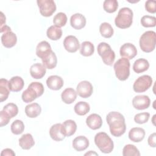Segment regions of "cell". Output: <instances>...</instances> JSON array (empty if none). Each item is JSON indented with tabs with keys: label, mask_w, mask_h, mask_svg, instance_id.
<instances>
[{
	"label": "cell",
	"mask_w": 156,
	"mask_h": 156,
	"mask_svg": "<svg viewBox=\"0 0 156 156\" xmlns=\"http://www.w3.org/2000/svg\"><path fill=\"white\" fill-rule=\"evenodd\" d=\"M106 121L113 136L119 137L125 133L126 130L125 118L119 112H109L106 116Z\"/></svg>",
	"instance_id": "6da1fadb"
},
{
	"label": "cell",
	"mask_w": 156,
	"mask_h": 156,
	"mask_svg": "<svg viewBox=\"0 0 156 156\" xmlns=\"http://www.w3.org/2000/svg\"><path fill=\"white\" fill-rule=\"evenodd\" d=\"M44 91V87L41 83L33 82L23 92L21 96L22 100L26 103L31 102L37 98L41 96L43 94Z\"/></svg>",
	"instance_id": "7a4b0ae2"
},
{
	"label": "cell",
	"mask_w": 156,
	"mask_h": 156,
	"mask_svg": "<svg viewBox=\"0 0 156 156\" xmlns=\"http://www.w3.org/2000/svg\"><path fill=\"white\" fill-rule=\"evenodd\" d=\"M133 12L130 8H121L115 20L116 26L120 29H126L130 27L133 23Z\"/></svg>",
	"instance_id": "3957f363"
},
{
	"label": "cell",
	"mask_w": 156,
	"mask_h": 156,
	"mask_svg": "<svg viewBox=\"0 0 156 156\" xmlns=\"http://www.w3.org/2000/svg\"><path fill=\"white\" fill-rule=\"evenodd\" d=\"M94 143L99 149L104 154H109L113 150V141L105 132L96 133L94 136Z\"/></svg>",
	"instance_id": "277c9868"
},
{
	"label": "cell",
	"mask_w": 156,
	"mask_h": 156,
	"mask_svg": "<svg viewBox=\"0 0 156 156\" xmlns=\"http://www.w3.org/2000/svg\"><path fill=\"white\" fill-rule=\"evenodd\" d=\"M156 34L153 30L144 32L140 37L139 44L141 49L144 52H151L155 48Z\"/></svg>",
	"instance_id": "5b68a950"
},
{
	"label": "cell",
	"mask_w": 156,
	"mask_h": 156,
	"mask_svg": "<svg viewBox=\"0 0 156 156\" xmlns=\"http://www.w3.org/2000/svg\"><path fill=\"white\" fill-rule=\"evenodd\" d=\"M116 77L121 81L126 80L130 75V62L128 59L122 57L118 60L113 66Z\"/></svg>",
	"instance_id": "8992f818"
},
{
	"label": "cell",
	"mask_w": 156,
	"mask_h": 156,
	"mask_svg": "<svg viewBox=\"0 0 156 156\" xmlns=\"http://www.w3.org/2000/svg\"><path fill=\"white\" fill-rule=\"evenodd\" d=\"M97 50L104 63L108 66L112 65L115 61V54L110 46L105 42H101L98 44Z\"/></svg>",
	"instance_id": "52a82bcc"
},
{
	"label": "cell",
	"mask_w": 156,
	"mask_h": 156,
	"mask_svg": "<svg viewBox=\"0 0 156 156\" xmlns=\"http://www.w3.org/2000/svg\"><path fill=\"white\" fill-rule=\"evenodd\" d=\"M1 33H2L1 36V42L2 45L7 48H10L13 47L17 42V37L15 34H14L9 26L5 25L1 27Z\"/></svg>",
	"instance_id": "ba28073f"
},
{
	"label": "cell",
	"mask_w": 156,
	"mask_h": 156,
	"mask_svg": "<svg viewBox=\"0 0 156 156\" xmlns=\"http://www.w3.org/2000/svg\"><path fill=\"white\" fill-rule=\"evenodd\" d=\"M152 84V77L149 75H143L135 80L133 85V89L136 93H143L147 90Z\"/></svg>",
	"instance_id": "9c48e42d"
},
{
	"label": "cell",
	"mask_w": 156,
	"mask_h": 156,
	"mask_svg": "<svg viewBox=\"0 0 156 156\" xmlns=\"http://www.w3.org/2000/svg\"><path fill=\"white\" fill-rule=\"evenodd\" d=\"M37 2L40 13L43 16H51L56 10L55 3L52 0H38Z\"/></svg>",
	"instance_id": "30bf717a"
},
{
	"label": "cell",
	"mask_w": 156,
	"mask_h": 156,
	"mask_svg": "<svg viewBox=\"0 0 156 156\" xmlns=\"http://www.w3.org/2000/svg\"><path fill=\"white\" fill-rule=\"evenodd\" d=\"M93 87L91 83L87 80L80 82L77 85L76 92L79 96L83 98H89L93 93Z\"/></svg>",
	"instance_id": "8fae6325"
},
{
	"label": "cell",
	"mask_w": 156,
	"mask_h": 156,
	"mask_svg": "<svg viewBox=\"0 0 156 156\" xmlns=\"http://www.w3.org/2000/svg\"><path fill=\"white\" fill-rule=\"evenodd\" d=\"M119 53L121 57L126 58L128 60H131L136 55L137 49L133 44L126 43L121 46Z\"/></svg>",
	"instance_id": "7c38bea8"
},
{
	"label": "cell",
	"mask_w": 156,
	"mask_h": 156,
	"mask_svg": "<svg viewBox=\"0 0 156 156\" xmlns=\"http://www.w3.org/2000/svg\"><path fill=\"white\" fill-rule=\"evenodd\" d=\"M151 104V100L148 96L138 95L132 99V105L137 110H141L147 108Z\"/></svg>",
	"instance_id": "4fadbf2b"
},
{
	"label": "cell",
	"mask_w": 156,
	"mask_h": 156,
	"mask_svg": "<svg viewBox=\"0 0 156 156\" xmlns=\"http://www.w3.org/2000/svg\"><path fill=\"white\" fill-rule=\"evenodd\" d=\"M65 49L69 52H76L80 48V43L78 39L74 35L66 37L63 41Z\"/></svg>",
	"instance_id": "5bb4252c"
},
{
	"label": "cell",
	"mask_w": 156,
	"mask_h": 156,
	"mask_svg": "<svg viewBox=\"0 0 156 156\" xmlns=\"http://www.w3.org/2000/svg\"><path fill=\"white\" fill-rule=\"evenodd\" d=\"M49 135L52 140L56 141H60L65 138L62 124L57 123L52 125L49 129Z\"/></svg>",
	"instance_id": "9a60e30c"
},
{
	"label": "cell",
	"mask_w": 156,
	"mask_h": 156,
	"mask_svg": "<svg viewBox=\"0 0 156 156\" xmlns=\"http://www.w3.org/2000/svg\"><path fill=\"white\" fill-rule=\"evenodd\" d=\"M52 51L51 45L46 41L40 42L36 48V54L41 60L46 57Z\"/></svg>",
	"instance_id": "2e32d148"
},
{
	"label": "cell",
	"mask_w": 156,
	"mask_h": 156,
	"mask_svg": "<svg viewBox=\"0 0 156 156\" xmlns=\"http://www.w3.org/2000/svg\"><path fill=\"white\" fill-rule=\"evenodd\" d=\"M86 124L90 129L96 130L101 127L102 125V119L100 115L96 113H92L87 118Z\"/></svg>",
	"instance_id": "e0dca14e"
},
{
	"label": "cell",
	"mask_w": 156,
	"mask_h": 156,
	"mask_svg": "<svg viewBox=\"0 0 156 156\" xmlns=\"http://www.w3.org/2000/svg\"><path fill=\"white\" fill-rule=\"evenodd\" d=\"M70 24L74 29L80 30L85 26L86 18L80 13H75L70 18Z\"/></svg>",
	"instance_id": "ac0fdd59"
},
{
	"label": "cell",
	"mask_w": 156,
	"mask_h": 156,
	"mask_svg": "<svg viewBox=\"0 0 156 156\" xmlns=\"http://www.w3.org/2000/svg\"><path fill=\"white\" fill-rule=\"evenodd\" d=\"M63 83V79L60 76L57 75L51 76L46 80V85L48 87L52 90H58L61 89Z\"/></svg>",
	"instance_id": "d6986e66"
},
{
	"label": "cell",
	"mask_w": 156,
	"mask_h": 156,
	"mask_svg": "<svg viewBox=\"0 0 156 156\" xmlns=\"http://www.w3.org/2000/svg\"><path fill=\"white\" fill-rule=\"evenodd\" d=\"M46 68L41 63H36L32 65L30 68V76L36 79H41L44 77L46 72Z\"/></svg>",
	"instance_id": "ffe728a7"
},
{
	"label": "cell",
	"mask_w": 156,
	"mask_h": 156,
	"mask_svg": "<svg viewBox=\"0 0 156 156\" xmlns=\"http://www.w3.org/2000/svg\"><path fill=\"white\" fill-rule=\"evenodd\" d=\"M73 148L79 152L85 150L89 146V140L85 136H78L73 141Z\"/></svg>",
	"instance_id": "44dd1931"
},
{
	"label": "cell",
	"mask_w": 156,
	"mask_h": 156,
	"mask_svg": "<svg viewBox=\"0 0 156 156\" xmlns=\"http://www.w3.org/2000/svg\"><path fill=\"white\" fill-rule=\"evenodd\" d=\"M145 130L141 127L132 128L129 132V138L133 142L139 143L145 136Z\"/></svg>",
	"instance_id": "7402d4cb"
},
{
	"label": "cell",
	"mask_w": 156,
	"mask_h": 156,
	"mask_svg": "<svg viewBox=\"0 0 156 156\" xmlns=\"http://www.w3.org/2000/svg\"><path fill=\"white\" fill-rule=\"evenodd\" d=\"M61 98L64 103L71 104L76 99L77 92L72 88H67L62 91Z\"/></svg>",
	"instance_id": "603a6c76"
},
{
	"label": "cell",
	"mask_w": 156,
	"mask_h": 156,
	"mask_svg": "<svg viewBox=\"0 0 156 156\" xmlns=\"http://www.w3.org/2000/svg\"><path fill=\"white\" fill-rule=\"evenodd\" d=\"M35 144V141L30 133H26L21 136L19 139L20 146L24 150H29Z\"/></svg>",
	"instance_id": "cb8c5ba5"
},
{
	"label": "cell",
	"mask_w": 156,
	"mask_h": 156,
	"mask_svg": "<svg viewBox=\"0 0 156 156\" xmlns=\"http://www.w3.org/2000/svg\"><path fill=\"white\" fill-rule=\"evenodd\" d=\"M24 85V80L20 76L12 77L9 81V87L10 90L13 92H18L21 91L23 88Z\"/></svg>",
	"instance_id": "d4e9b609"
},
{
	"label": "cell",
	"mask_w": 156,
	"mask_h": 156,
	"mask_svg": "<svg viewBox=\"0 0 156 156\" xmlns=\"http://www.w3.org/2000/svg\"><path fill=\"white\" fill-rule=\"evenodd\" d=\"M41 112V106L38 103L34 102L27 105L25 107L26 115L30 118H34L37 117L38 115H40Z\"/></svg>",
	"instance_id": "484cf974"
},
{
	"label": "cell",
	"mask_w": 156,
	"mask_h": 156,
	"mask_svg": "<svg viewBox=\"0 0 156 156\" xmlns=\"http://www.w3.org/2000/svg\"><path fill=\"white\" fill-rule=\"evenodd\" d=\"M149 68V62L145 58H138L135 61L133 65V69L136 73H141L148 69Z\"/></svg>",
	"instance_id": "4316f807"
},
{
	"label": "cell",
	"mask_w": 156,
	"mask_h": 156,
	"mask_svg": "<svg viewBox=\"0 0 156 156\" xmlns=\"http://www.w3.org/2000/svg\"><path fill=\"white\" fill-rule=\"evenodd\" d=\"M64 133L66 136H70L74 134L77 129V124L76 122L72 119H68L62 124Z\"/></svg>",
	"instance_id": "83f0119b"
},
{
	"label": "cell",
	"mask_w": 156,
	"mask_h": 156,
	"mask_svg": "<svg viewBox=\"0 0 156 156\" xmlns=\"http://www.w3.org/2000/svg\"><path fill=\"white\" fill-rule=\"evenodd\" d=\"M10 91L9 81L5 79L1 78L0 79V101L1 102L8 98Z\"/></svg>",
	"instance_id": "f1b7e54d"
},
{
	"label": "cell",
	"mask_w": 156,
	"mask_h": 156,
	"mask_svg": "<svg viewBox=\"0 0 156 156\" xmlns=\"http://www.w3.org/2000/svg\"><path fill=\"white\" fill-rule=\"evenodd\" d=\"M94 52V46L93 44L89 41H85L81 43L80 48V53L85 57H89L93 54Z\"/></svg>",
	"instance_id": "f546056e"
},
{
	"label": "cell",
	"mask_w": 156,
	"mask_h": 156,
	"mask_svg": "<svg viewBox=\"0 0 156 156\" xmlns=\"http://www.w3.org/2000/svg\"><path fill=\"white\" fill-rule=\"evenodd\" d=\"M43 65L46 68L52 69L57 66V58L55 54L52 51L46 57L41 60Z\"/></svg>",
	"instance_id": "4dcf8cb0"
},
{
	"label": "cell",
	"mask_w": 156,
	"mask_h": 156,
	"mask_svg": "<svg viewBox=\"0 0 156 156\" xmlns=\"http://www.w3.org/2000/svg\"><path fill=\"white\" fill-rule=\"evenodd\" d=\"M46 35L51 40H58L62 36V30L60 27L53 25L48 29Z\"/></svg>",
	"instance_id": "1f68e13d"
},
{
	"label": "cell",
	"mask_w": 156,
	"mask_h": 156,
	"mask_svg": "<svg viewBox=\"0 0 156 156\" xmlns=\"http://www.w3.org/2000/svg\"><path fill=\"white\" fill-rule=\"evenodd\" d=\"M75 113L80 116L85 115L90 110V107L88 103L84 101H80L76 104L74 107Z\"/></svg>",
	"instance_id": "d6a6232c"
},
{
	"label": "cell",
	"mask_w": 156,
	"mask_h": 156,
	"mask_svg": "<svg viewBox=\"0 0 156 156\" xmlns=\"http://www.w3.org/2000/svg\"><path fill=\"white\" fill-rule=\"evenodd\" d=\"M99 32L101 35L106 38H109L112 37L113 35V29L110 24L108 23H102L99 27Z\"/></svg>",
	"instance_id": "836d02e7"
},
{
	"label": "cell",
	"mask_w": 156,
	"mask_h": 156,
	"mask_svg": "<svg viewBox=\"0 0 156 156\" xmlns=\"http://www.w3.org/2000/svg\"><path fill=\"white\" fill-rule=\"evenodd\" d=\"M123 156H140V153L138 148L133 144H127L122 149Z\"/></svg>",
	"instance_id": "e575fe53"
},
{
	"label": "cell",
	"mask_w": 156,
	"mask_h": 156,
	"mask_svg": "<svg viewBox=\"0 0 156 156\" xmlns=\"http://www.w3.org/2000/svg\"><path fill=\"white\" fill-rule=\"evenodd\" d=\"M118 7V2L116 0H105L104 1L103 8L107 13H114L116 11Z\"/></svg>",
	"instance_id": "d590c367"
},
{
	"label": "cell",
	"mask_w": 156,
	"mask_h": 156,
	"mask_svg": "<svg viewBox=\"0 0 156 156\" xmlns=\"http://www.w3.org/2000/svg\"><path fill=\"white\" fill-rule=\"evenodd\" d=\"M11 132L15 135L22 133L24 130V124L21 120L16 119L14 121L10 126Z\"/></svg>",
	"instance_id": "8d00e7d4"
},
{
	"label": "cell",
	"mask_w": 156,
	"mask_h": 156,
	"mask_svg": "<svg viewBox=\"0 0 156 156\" xmlns=\"http://www.w3.org/2000/svg\"><path fill=\"white\" fill-rule=\"evenodd\" d=\"M67 22V16L65 13L59 12L57 13L53 18V23L55 26L59 27L64 26Z\"/></svg>",
	"instance_id": "74e56055"
},
{
	"label": "cell",
	"mask_w": 156,
	"mask_h": 156,
	"mask_svg": "<svg viewBox=\"0 0 156 156\" xmlns=\"http://www.w3.org/2000/svg\"><path fill=\"white\" fill-rule=\"evenodd\" d=\"M11 118L17 115L18 113V108L14 103H9L6 104L4 107L3 110Z\"/></svg>",
	"instance_id": "f35d334b"
},
{
	"label": "cell",
	"mask_w": 156,
	"mask_h": 156,
	"mask_svg": "<svg viewBox=\"0 0 156 156\" xmlns=\"http://www.w3.org/2000/svg\"><path fill=\"white\" fill-rule=\"evenodd\" d=\"M141 24L144 27H152L156 25V18L155 16L144 15L141 19Z\"/></svg>",
	"instance_id": "ab89813d"
},
{
	"label": "cell",
	"mask_w": 156,
	"mask_h": 156,
	"mask_svg": "<svg viewBox=\"0 0 156 156\" xmlns=\"http://www.w3.org/2000/svg\"><path fill=\"white\" fill-rule=\"evenodd\" d=\"M150 117V114L147 112L138 113L134 116V121L137 124H144L148 121Z\"/></svg>",
	"instance_id": "60d3db41"
},
{
	"label": "cell",
	"mask_w": 156,
	"mask_h": 156,
	"mask_svg": "<svg viewBox=\"0 0 156 156\" xmlns=\"http://www.w3.org/2000/svg\"><path fill=\"white\" fill-rule=\"evenodd\" d=\"M146 10L151 13H155L156 12V1L148 0L145 2Z\"/></svg>",
	"instance_id": "b9f144b4"
},
{
	"label": "cell",
	"mask_w": 156,
	"mask_h": 156,
	"mask_svg": "<svg viewBox=\"0 0 156 156\" xmlns=\"http://www.w3.org/2000/svg\"><path fill=\"white\" fill-rule=\"evenodd\" d=\"M11 118L4 111L1 110L0 112V126L1 127H3L6 126L10 121Z\"/></svg>",
	"instance_id": "7bdbcfd3"
},
{
	"label": "cell",
	"mask_w": 156,
	"mask_h": 156,
	"mask_svg": "<svg viewBox=\"0 0 156 156\" xmlns=\"http://www.w3.org/2000/svg\"><path fill=\"white\" fill-rule=\"evenodd\" d=\"M148 144L152 147H155L156 146V133L155 132L152 133L149 135L147 140Z\"/></svg>",
	"instance_id": "ee69618b"
},
{
	"label": "cell",
	"mask_w": 156,
	"mask_h": 156,
	"mask_svg": "<svg viewBox=\"0 0 156 156\" xmlns=\"http://www.w3.org/2000/svg\"><path fill=\"white\" fill-rule=\"evenodd\" d=\"M1 156H15V153L13 152V151L9 148H6L5 149H3L1 153Z\"/></svg>",
	"instance_id": "f6af8a7d"
},
{
	"label": "cell",
	"mask_w": 156,
	"mask_h": 156,
	"mask_svg": "<svg viewBox=\"0 0 156 156\" xmlns=\"http://www.w3.org/2000/svg\"><path fill=\"white\" fill-rule=\"evenodd\" d=\"M1 27H3L5 26V16L4 15V13L1 12Z\"/></svg>",
	"instance_id": "bcb514c9"
},
{
	"label": "cell",
	"mask_w": 156,
	"mask_h": 156,
	"mask_svg": "<svg viewBox=\"0 0 156 156\" xmlns=\"http://www.w3.org/2000/svg\"><path fill=\"white\" fill-rule=\"evenodd\" d=\"M98 155V154L96 153L94 151H90L89 152H87L85 154V155Z\"/></svg>",
	"instance_id": "7dc6e473"
},
{
	"label": "cell",
	"mask_w": 156,
	"mask_h": 156,
	"mask_svg": "<svg viewBox=\"0 0 156 156\" xmlns=\"http://www.w3.org/2000/svg\"><path fill=\"white\" fill-rule=\"evenodd\" d=\"M155 115H154L153 116V119H152V122H153V124H154V125H155V120H154V119H155Z\"/></svg>",
	"instance_id": "c3c4849f"
}]
</instances>
